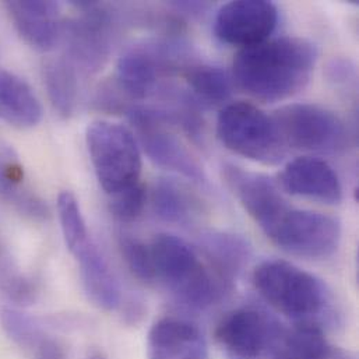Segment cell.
Segmentation results:
<instances>
[{"label": "cell", "mask_w": 359, "mask_h": 359, "mask_svg": "<svg viewBox=\"0 0 359 359\" xmlns=\"http://www.w3.org/2000/svg\"><path fill=\"white\" fill-rule=\"evenodd\" d=\"M316 60V46L305 38L267 39L236 53L232 80L257 101L278 102L308 86Z\"/></svg>", "instance_id": "6da1fadb"}, {"label": "cell", "mask_w": 359, "mask_h": 359, "mask_svg": "<svg viewBox=\"0 0 359 359\" xmlns=\"http://www.w3.org/2000/svg\"><path fill=\"white\" fill-rule=\"evenodd\" d=\"M156 278L184 306L204 311L214 305L228 288L196 250L180 236L158 233L150 243Z\"/></svg>", "instance_id": "7a4b0ae2"}, {"label": "cell", "mask_w": 359, "mask_h": 359, "mask_svg": "<svg viewBox=\"0 0 359 359\" xmlns=\"http://www.w3.org/2000/svg\"><path fill=\"white\" fill-rule=\"evenodd\" d=\"M253 284L273 309L297 323H318L315 318L330 304L322 280L284 260L259 264L253 271Z\"/></svg>", "instance_id": "3957f363"}, {"label": "cell", "mask_w": 359, "mask_h": 359, "mask_svg": "<svg viewBox=\"0 0 359 359\" xmlns=\"http://www.w3.org/2000/svg\"><path fill=\"white\" fill-rule=\"evenodd\" d=\"M217 136L229 151L263 165H277L287 156L273 116L250 102L226 104L217 118Z\"/></svg>", "instance_id": "277c9868"}, {"label": "cell", "mask_w": 359, "mask_h": 359, "mask_svg": "<svg viewBox=\"0 0 359 359\" xmlns=\"http://www.w3.org/2000/svg\"><path fill=\"white\" fill-rule=\"evenodd\" d=\"M86 142L97 180L108 196L140 182V146L128 128L95 121L87 128Z\"/></svg>", "instance_id": "5b68a950"}, {"label": "cell", "mask_w": 359, "mask_h": 359, "mask_svg": "<svg viewBox=\"0 0 359 359\" xmlns=\"http://www.w3.org/2000/svg\"><path fill=\"white\" fill-rule=\"evenodd\" d=\"M80 15L63 21L60 42L66 59L84 74H97L108 63L119 14L114 6L98 1H79Z\"/></svg>", "instance_id": "8992f818"}, {"label": "cell", "mask_w": 359, "mask_h": 359, "mask_svg": "<svg viewBox=\"0 0 359 359\" xmlns=\"http://www.w3.org/2000/svg\"><path fill=\"white\" fill-rule=\"evenodd\" d=\"M273 119L287 149L318 154H340L351 143L346 122L333 111L313 104H291Z\"/></svg>", "instance_id": "52a82bcc"}, {"label": "cell", "mask_w": 359, "mask_h": 359, "mask_svg": "<svg viewBox=\"0 0 359 359\" xmlns=\"http://www.w3.org/2000/svg\"><path fill=\"white\" fill-rule=\"evenodd\" d=\"M126 116L137 133L139 144L156 165L194 183L207 184L203 167L172 133V123L161 107L132 104Z\"/></svg>", "instance_id": "ba28073f"}, {"label": "cell", "mask_w": 359, "mask_h": 359, "mask_svg": "<svg viewBox=\"0 0 359 359\" xmlns=\"http://www.w3.org/2000/svg\"><path fill=\"white\" fill-rule=\"evenodd\" d=\"M267 238L292 256L326 260L340 246L341 222L330 214L291 207Z\"/></svg>", "instance_id": "9c48e42d"}, {"label": "cell", "mask_w": 359, "mask_h": 359, "mask_svg": "<svg viewBox=\"0 0 359 359\" xmlns=\"http://www.w3.org/2000/svg\"><path fill=\"white\" fill-rule=\"evenodd\" d=\"M283 333L263 312L252 308L235 309L217 325L214 337L228 359H262Z\"/></svg>", "instance_id": "30bf717a"}, {"label": "cell", "mask_w": 359, "mask_h": 359, "mask_svg": "<svg viewBox=\"0 0 359 359\" xmlns=\"http://www.w3.org/2000/svg\"><path fill=\"white\" fill-rule=\"evenodd\" d=\"M278 22V10L267 0H233L224 4L214 20L215 36L241 49L270 39Z\"/></svg>", "instance_id": "8fae6325"}, {"label": "cell", "mask_w": 359, "mask_h": 359, "mask_svg": "<svg viewBox=\"0 0 359 359\" xmlns=\"http://www.w3.org/2000/svg\"><path fill=\"white\" fill-rule=\"evenodd\" d=\"M222 177L266 236L291 208L280 191L278 183L267 175L228 164L222 168Z\"/></svg>", "instance_id": "7c38bea8"}, {"label": "cell", "mask_w": 359, "mask_h": 359, "mask_svg": "<svg viewBox=\"0 0 359 359\" xmlns=\"http://www.w3.org/2000/svg\"><path fill=\"white\" fill-rule=\"evenodd\" d=\"M278 186L292 196L339 204L343 186L336 171L323 160L299 157L288 163L278 177Z\"/></svg>", "instance_id": "4fadbf2b"}, {"label": "cell", "mask_w": 359, "mask_h": 359, "mask_svg": "<svg viewBox=\"0 0 359 359\" xmlns=\"http://www.w3.org/2000/svg\"><path fill=\"white\" fill-rule=\"evenodd\" d=\"M6 11L18 35L31 48L49 52L60 42L63 21L55 1H7Z\"/></svg>", "instance_id": "5bb4252c"}, {"label": "cell", "mask_w": 359, "mask_h": 359, "mask_svg": "<svg viewBox=\"0 0 359 359\" xmlns=\"http://www.w3.org/2000/svg\"><path fill=\"white\" fill-rule=\"evenodd\" d=\"M150 359H204L205 343L193 323L164 318L154 323L149 333Z\"/></svg>", "instance_id": "9a60e30c"}, {"label": "cell", "mask_w": 359, "mask_h": 359, "mask_svg": "<svg viewBox=\"0 0 359 359\" xmlns=\"http://www.w3.org/2000/svg\"><path fill=\"white\" fill-rule=\"evenodd\" d=\"M73 256L79 262L83 288L88 299L102 311H116L122 305L121 287L97 245L90 241Z\"/></svg>", "instance_id": "2e32d148"}, {"label": "cell", "mask_w": 359, "mask_h": 359, "mask_svg": "<svg viewBox=\"0 0 359 359\" xmlns=\"http://www.w3.org/2000/svg\"><path fill=\"white\" fill-rule=\"evenodd\" d=\"M0 200L13 205L20 214L43 221L49 217L45 201L25 184L24 167L17 153L0 139Z\"/></svg>", "instance_id": "e0dca14e"}, {"label": "cell", "mask_w": 359, "mask_h": 359, "mask_svg": "<svg viewBox=\"0 0 359 359\" xmlns=\"http://www.w3.org/2000/svg\"><path fill=\"white\" fill-rule=\"evenodd\" d=\"M41 119L42 105L29 84L0 69V121L17 129H31Z\"/></svg>", "instance_id": "ac0fdd59"}, {"label": "cell", "mask_w": 359, "mask_h": 359, "mask_svg": "<svg viewBox=\"0 0 359 359\" xmlns=\"http://www.w3.org/2000/svg\"><path fill=\"white\" fill-rule=\"evenodd\" d=\"M201 250L212 273L228 287L248 264L252 248L242 236L228 232H210L201 238Z\"/></svg>", "instance_id": "d6986e66"}, {"label": "cell", "mask_w": 359, "mask_h": 359, "mask_svg": "<svg viewBox=\"0 0 359 359\" xmlns=\"http://www.w3.org/2000/svg\"><path fill=\"white\" fill-rule=\"evenodd\" d=\"M43 84L53 109L62 118H70L79 101L77 70L66 57H55L42 67Z\"/></svg>", "instance_id": "ffe728a7"}, {"label": "cell", "mask_w": 359, "mask_h": 359, "mask_svg": "<svg viewBox=\"0 0 359 359\" xmlns=\"http://www.w3.org/2000/svg\"><path fill=\"white\" fill-rule=\"evenodd\" d=\"M150 200L154 214L168 224L186 225L196 217L198 210L196 197L175 180H157Z\"/></svg>", "instance_id": "44dd1931"}, {"label": "cell", "mask_w": 359, "mask_h": 359, "mask_svg": "<svg viewBox=\"0 0 359 359\" xmlns=\"http://www.w3.org/2000/svg\"><path fill=\"white\" fill-rule=\"evenodd\" d=\"M186 83L197 102L207 107L224 105L232 95V77L212 65L191 63L183 70Z\"/></svg>", "instance_id": "7402d4cb"}, {"label": "cell", "mask_w": 359, "mask_h": 359, "mask_svg": "<svg viewBox=\"0 0 359 359\" xmlns=\"http://www.w3.org/2000/svg\"><path fill=\"white\" fill-rule=\"evenodd\" d=\"M287 359H332L333 350L319 323H298L274 350Z\"/></svg>", "instance_id": "603a6c76"}, {"label": "cell", "mask_w": 359, "mask_h": 359, "mask_svg": "<svg viewBox=\"0 0 359 359\" xmlns=\"http://www.w3.org/2000/svg\"><path fill=\"white\" fill-rule=\"evenodd\" d=\"M57 215L65 243L72 255L86 246L91 238L80 204L72 191H62L57 197Z\"/></svg>", "instance_id": "cb8c5ba5"}, {"label": "cell", "mask_w": 359, "mask_h": 359, "mask_svg": "<svg viewBox=\"0 0 359 359\" xmlns=\"http://www.w3.org/2000/svg\"><path fill=\"white\" fill-rule=\"evenodd\" d=\"M119 250L129 271L139 281L149 284L157 280L150 245L136 236L123 233L119 236Z\"/></svg>", "instance_id": "d4e9b609"}, {"label": "cell", "mask_w": 359, "mask_h": 359, "mask_svg": "<svg viewBox=\"0 0 359 359\" xmlns=\"http://www.w3.org/2000/svg\"><path fill=\"white\" fill-rule=\"evenodd\" d=\"M0 320L3 330L11 341L27 351L45 333L35 319L14 308H4L0 313Z\"/></svg>", "instance_id": "484cf974"}, {"label": "cell", "mask_w": 359, "mask_h": 359, "mask_svg": "<svg viewBox=\"0 0 359 359\" xmlns=\"http://www.w3.org/2000/svg\"><path fill=\"white\" fill-rule=\"evenodd\" d=\"M109 197V210L112 215L122 222H132L142 215L146 207L147 189L142 182H137Z\"/></svg>", "instance_id": "4316f807"}, {"label": "cell", "mask_w": 359, "mask_h": 359, "mask_svg": "<svg viewBox=\"0 0 359 359\" xmlns=\"http://www.w3.org/2000/svg\"><path fill=\"white\" fill-rule=\"evenodd\" d=\"M32 359H67V354L62 343L43 333L29 350Z\"/></svg>", "instance_id": "83f0119b"}, {"label": "cell", "mask_w": 359, "mask_h": 359, "mask_svg": "<svg viewBox=\"0 0 359 359\" xmlns=\"http://www.w3.org/2000/svg\"><path fill=\"white\" fill-rule=\"evenodd\" d=\"M329 77L337 84L348 86V84H355L357 81V72L355 66L346 59H334L329 65Z\"/></svg>", "instance_id": "f1b7e54d"}, {"label": "cell", "mask_w": 359, "mask_h": 359, "mask_svg": "<svg viewBox=\"0 0 359 359\" xmlns=\"http://www.w3.org/2000/svg\"><path fill=\"white\" fill-rule=\"evenodd\" d=\"M177 11H183L189 15H200V14H204L208 7H210V3H205V1H175L171 4Z\"/></svg>", "instance_id": "f546056e"}, {"label": "cell", "mask_w": 359, "mask_h": 359, "mask_svg": "<svg viewBox=\"0 0 359 359\" xmlns=\"http://www.w3.org/2000/svg\"><path fill=\"white\" fill-rule=\"evenodd\" d=\"M14 276H15V273H13V271L10 270L7 262H6V259H4V256H3V253H1V250H0V288L3 290V288L7 285V283H8Z\"/></svg>", "instance_id": "4dcf8cb0"}, {"label": "cell", "mask_w": 359, "mask_h": 359, "mask_svg": "<svg viewBox=\"0 0 359 359\" xmlns=\"http://www.w3.org/2000/svg\"><path fill=\"white\" fill-rule=\"evenodd\" d=\"M273 359H287L284 358L280 353H277V351H274V357H273Z\"/></svg>", "instance_id": "1f68e13d"}]
</instances>
